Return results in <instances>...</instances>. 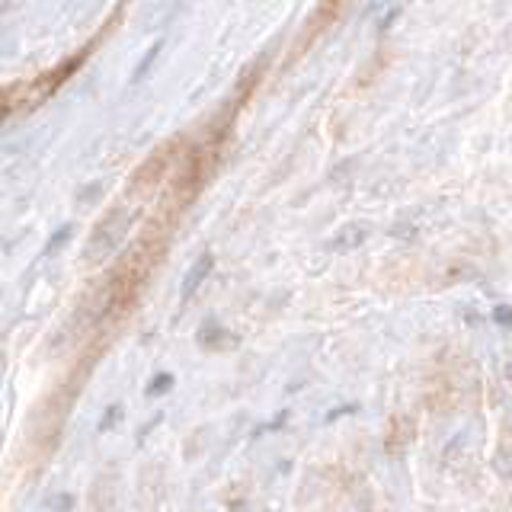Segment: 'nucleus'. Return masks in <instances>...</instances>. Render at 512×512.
<instances>
[{"mask_svg":"<svg viewBox=\"0 0 512 512\" xmlns=\"http://www.w3.org/2000/svg\"><path fill=\"white\" fill-rule=\"evenodd\" d=\"M170 381H173L170 375H157V378H154V384L148 388V394H160V391H167V388H170Z\"/></svg>","mask_w":512,"mask_h":512,"instance_id":"0eeeda50","label":"nucleus"},{"mask_svg":"<svg viewBox=\"0 0 512 512\" xmlns=\"http://www.w3.org/2000/svg\"><path fill=\"white\" fill-rule=\"evenodd\" d=\"M199 343L208 346V349H218V346H228V343H231V336L224 333V330H218V327H208V330L199 336Z\"/></svg>","mask_w":512,"mask_h":512,"instance_id":"423d86ee","label":"nucleus"},{"mask_svg":"<svg viewBox=\"0 0 512 512\" xmlns=\"http://www.w3.org/2000/svg\"><path fill=\"white\" fill-rule=\"evenodd\" d=\"M167 237H170V228L167 224L154 221V228L144 231L132 250H128L119 266L109 272L106 279V288H103V311L106 317H122L128 314V308L135 304V298L141 295L144 282H148V276L157 269L160 256L167 253Z\"/></svg>","mask_w":512,"mask_h":512,"instance_id":"f257e3e1","label":"nucleus"},{"mask_svg":"<svg viewBox=\"0 0 512 512\" xmlns=\"http://www.w3.org/2000/svg\"><path fill=\"white\" fill-rule=\"evenodd\" d=\"M128 221H132V212H128L125 205H116L112 212H106V218H103L100 224H96L93 234H90V240H87L84 256H87L90 263L103 260V256H109L112 250H116V247L122 244Z\"/></svg>","mask_w":512,"mask_h":512,"instance_id":"20e7f679","label":"nucleus"},{"mask_svg":"<svg viewBox=\"0 0 512 512\" xmlns=\"http://www.w3.org/2000/svg\"><path fill=\"white\" fill-rule=\"evenodd\" d=\"M183 151H189L183 138H173L167 144H160V148L135 170L132 186H128V196H132V199H148L151 192L167 180V173L173 170V164H183V157H186Z\"/></svg>","mask_w":512,"mask_h":512,"instance_id":"7ed1b4c3","label":"nucleus"},{"mask_svg":"<svg viewBox=\"0 0 512 512\" xmlns=\"http://www.w3.org/2000/svg\"><path fill=\"white\" fill-rule=\"evenodd\" d=\"M212 266H215V256L212 253H202V260H196V266H192L189 272H186V279H183V298H189L192 292L199 288V282L212 272Z\"/></svg>","mask_w":512,"mask_h":512,"instance_id":"39448f33","label":"nucleus"},{"mask_svg":"<svg viewBox=\"0 0 512 512\" xmlns=\"http://www.w3.org/2000/svg\"><path fill=\"white\" fill-rule=\"evenodd\" d=\"M96 42H100V39H93L87 48H80L77 55L64 58V61L58 64V68L39 74L36 80H29V84H10V87L4 90V116L10 119L16 109H32V106H39V103L45 100V96H52V93L64 84V80L74 77V71L90 58V48H93Z\"/></svg>","mask_w":512,"mask_h":512,"instance_id":"f03ea898","label":"nucleus"}]
</instances>
